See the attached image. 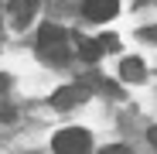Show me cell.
<instances>
[{
  "label": "cell",
  "mask_w": 157,
  "mask_h": 154,
  "mask_svg": "<svg viewBox=\"0 0 157 154\" xmlns=\"http://www.w3.org/2000/svg\"><path fill=\"white\" fill-rule=\"evenodd\" d=\"M38 55L48 62H65L68 58V34L58 24H44L38 31Z\"/></svg>",
  "instance_id": "obj_1"
},
{
  "label": "cell",
  "mask_w": 157,
  "mask_h": 154,
  "mask_svg": "<svg viewBox=\"0 0 157 154\" xmlns=\"http://www.w3.org/2000/svg\"><path fill=\"white\" fill-rule=\"evenodd\" d=\"M51 151H55V154H89L92 151V140H89V134L82 130V127H65V130L55 134Z\"/></svg>",
  "instance_id": "obj_2"
},
{
  "label": "cell",
  "mask_w": 157,
  "mask_h": 154,
  "mask_svg": "<svg viewBox=\"0 0 157 154\" xmlns=\"http://www.w3.org/2000/svg\"><path fill=\"white\" fill-rule=\"evenodd\" d=\"M113 48H120V41L113 38V34H102V38H82L78 41V55H82L86 62H96V58H102L106 51H113Z\"/></svg>",
  "instance_id": "obj_3"
},
{
  "label": "cell",
  "mask_w": 157,
  "mask_h": 154,
  "mask_svg": "<svg viewBox=\"0 0 157 154\" xmlns=\"http://www.w3.org/2000/svg\"><path fill=\"white\" fill-rule=\"evenodd\" d=\"M78 103H86V86H62L55 96H51V106L55 110H72Z\"/></svg>",
  "instance_id": "obj_4"
},
{
  "label": "cell",
  "mask_w": 157,
  "mask_h": 154,
  "mask_svg": "<svg viewBox=\"0 0 157 154\" xmlns=\"http://www.w3.org/2000/svg\"><path fill=\"white\" fill-rule=\"evenodd\" d=\"M116 10H120V0H86L82 4V14L89 21H109Z\"/></svg>",
  "instance_id": "obj_5"
},
{
  "label": "cell",
  "mask_w": 157,
  "mask_h": 154,
  "mask_svg": "<svg viewBox=\"0 0 157 154\" xmlns=\"http://www.w3.org/2000/svg\"><path fill=\"white\" fill-rule=\"evenodd\" d=\"M34 10H38V4H34V0H10V7H7V14H10V24H14V28H28V24H31V17H34Z\"/></svg>",
  "instance_id": "obj_6"
},
{
  "label": "cell",
  "mask_w": 157,
  "mask_h": 154,
  "mask_svg": "<svg viewBox=\"0 0 157 154\" xmlns=\"http://www.w3.org/2000/svg\"><path fill=\"white\" fill-rule=\"evenodd\" d=\"M120 79H123V82H144V79H147L144 62H140V58H123V62H120Z\"/></svg>",
  "instance_id": "obj_7"
},
{
  "label": "cell",
  "mask_w": 157,
  "mask_h": 154,
  "mask_svg": "<svg viewBox=\"0 0 157 154\" xmlns=\"http://www.w3.org/2000/svg\"><path fill=\"white\" fill-rule=\"evenodd\" d=\"M99 154H130V147L126 144H109V147H102Z\"/></svg>",
  "instance_id": "obj_8"
},
{
  "label": "cell",
  "mask_w": 157,
  "mask_h": 154,
  "mask_svg": "<svg viewBox=\"0 0 157 154\" xmlns=\"http://www.w3.org/2000/svg\"><path fill=\"white\" fill-rule=\"evenodd\" d=\"M0 120H14V110L7 106V103H0Z\"/></svg>",
  "instance_id": "obj_9"
},
{
  "label": "cell",
  "mask_w": 157,
  "mask_h": 154,
  "mask_svg": "<svg viewBox=\"0 0 157 154\" xmlns=\"http://www.w3.org/2000/svg\"><path fill=\"white\" fill-rule=\"evenodd\" d=\"M147 140H150V144L157 147V127H150V130H147Z\"/></svg>",
  "instance_id": "obj_10"
}]
</instances>
